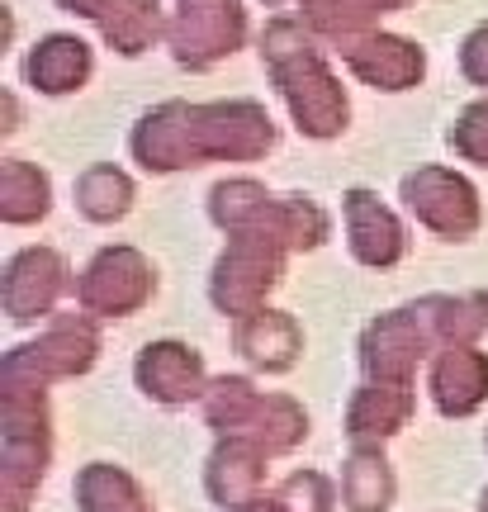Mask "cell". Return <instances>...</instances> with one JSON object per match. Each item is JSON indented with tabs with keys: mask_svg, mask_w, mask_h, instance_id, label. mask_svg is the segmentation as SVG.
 <instances>
[{
	"mask_svg": "<svg viewBox=\"0 0 488 512\" xmlns=\"http://www.w3.org/2000/svg\"><path fill=\"white\" fill-rule=\"evenodd\" d=\"M138 384H143L152 399L162 403H185L199 394L204 384V361L181 342H157L138 356Z\"/></svg>",
	"mask_w": 488,
	"mask_h": 512,
	"instance_id": "obj_7",
	"label": "cell"
},
{
	"mask_svg": "<svg viewBox=\"0 0 488 512\" xmlns=\"http://www.w3.org/2000/svg\"><path fill=\"white\" fill-rule=\"evenodd\" d=\"M346 214H351V247H356V256H361L365 266H394L398 256H403L398 223L370 195H361V190L346 195Z\"/></svg>",
	"mask_w": 488,
	"mask_h": 512,
	"instance_id": "obj_11",
	"label": "cell"
},
{
	"mask_svg": "<svg viewBox=\"0 0 488 512\" xmlns=\"http://www.w3.org/2000/svg\"><path fill=\"white\" fill-rule=\"evenodd\" d=\"M432 394L441 413H474L488 399V356L470 347H451L432 370Z\"/></svg>",
	"mask_w": 488,
	"mask_h": 512,
	"instance_id": "obj_8",
	"label": "cell"
},
{
	"mask_svg": "<svg viewBox=\"0 0 488 512\" xmlns=\"http://www.w3.org/2000/svg\"><path fill=\"white\" fill-rule=\"evenodd\" d=\"M408 204L417 209V219L436 228V233H470L474 223H479V209H474V195L465 181H455L446 171H422V176H408Z\"/></svg>",
	"mask_w": 488,
	"mask_h": 512,
	"instance_id": "obj_6",
	"label": "cell"
},
{
	"mask_svg": "<svg viewBox=\"0 0 488 512\" xmlns=\"http://www.w3.org/2000/svg\"><path fill=\"white\" fill-rule=\"evenodd\" d=\"M256 479H261V451H256V446L228 441V446H218L214 460H209V494H214L223 508H247L256 494Z\"/></svg>",
	"mask_w": 488,
	"mask_h": 512,
	"instance_id": "obj_13",
	"label": "cell"
},
{
	"mask_svg": "<svg viewBox=\"0 0 488 512\" xmlns=\"http://www.w3.org/2000/svg\"><path fill=\"white\" fill-rule=\"evenodd\" d=\"M86 67H91V57H86V43H76V38H48L29 57V76L43 91H72L76 81L86 76Z\"/></svg>",
	"mask_w": 488,
	"mask_h": 512,
	"instance_id": "obj_15",
	"label": "cell"
},
{
	"mask_svg": "<svg viewBox=\"0 0 488 512\" xmlns=\"http://www.w3.org/2000/svg\"><path fill=\"white\" fill-rule=\"evenodd\" d=\"M76 494H81L86 512H147L138 489H133V479L119 475L114 465H91L81 475V484H76Z\"/></svg>",
	"mask_w": 488,
	"mask_h": 512,
	"instance_id": "obj_16",
	"label": "cell"
},
{
	"mask_svg": "<svg viewBox=\"0 0 488 512\" xmlns=\"http://www.w3.org/2000/svg\"><path fill=\"white\" fill-rule=\"evenodd\" d=\"M209 422L228 441L256 451H285L304 437V413L290 399H266L247 380H218L209 389Z\"/></svg>",
	"mask_w": 488,
	"mask_h": 512,
	"instance_id": "obj_1",
	"label": "cell"
},
{
	"mask_svg": "<svg viewBox=\"0 0 488 512\" xmlns=\"http://www.w3.org/2000/svg\"><path fill=\"white\" fill-rule=\"evenodd\" d=\"M95 361V328L86 318H57L48 337L34 347H19L5 356V384L19 389H43L53 375H76Z\"/></svg>",
	"mask_w": 488,
	"mask_h": 512,
	"instance_id": "obj_2",
	"label": "cell"
},
{
	"mask_svg": "<svg viewBox=\"0 0 488 512\" xmlns=\"http://www.w3.org/2000/svg\"><path fill=\"white\" fill-rule=\"evenodd\" d=\"M342 498L351 512H384L394 498V475L380 460V451H361V456L346 465L342 475Z\"/></svg>",
	"mask_w": 488,
	"mask_h": 512,
	"instance_id": "obj_14",
	"label": "cell"
},
{
	"mask_svg": "<svg viewBox=\"0 0 488 512\" xmlns=\"http://www.w3.org/2000/svg\"><path fill=\"white\" fill-rule=\"evenodd\" d=\"M237 347L247 361L266 370H285L299 356V328H294L285 313H252L242 328H237Z\"/></svg>",
	"mask_w": 488,
	"mask_h": 512,
	"instance_id": "obj_12",
	"label": "cell"
},
{
	"mask_svg": "<svg viewBox=\"0 0 488 512\" xmlns=\"http://www.w3.org/2000/svg\"><path fill=\"white\" fill-rule=\"evenodd\" d=\"M280 508L285 512H332V489H327L323 475H290L285 479V489H280Z\"/></svg>",
	"mask_w": 488,
	"mask_h": 512,
	"instance_id": "obj_18",
	"label": "cell"
},
{
	"mask_svg": "<svg viewBox=\"0 0 488 512\" xmlns=\"http://www.w3.org/2000/svg\"><path fill=\"white\" fill-rule=\"evenodd\" d=\"M152 290V275H147L143 256L128 252V247H114V252H100L95 266L81 275V304L91 313H128L138 309Z\"/></svg>",
	"mask_w": 488,
	"mask_h": 512,
	"instance_id": "obj_4",
	"label": "cell"
},
{
	"mask_svg": "<svg viewBox=\"0 0 488 512\" xmlns=\"http://www.w3.org/2000/svg\"><path fill=\"white\" fill-rule=\"evenodd\" d=\"M422 361V318L417 309H398L365 332V370L375 384H413V370Z\"/></svg>",
	"mask_w": 488,
	"mask_h": 512,
	"instance_id": "obj_5",
	"label": "cell"
},
{
	"mask_svg": "<svg viewBox=\"0 0 488 512\" xmlns=\"http://www.w3.org/2000/svg\"><path fill=\"white\" fill-rule=\"evenodd\" d=\"M280 275V242L261 238V233H237L233 252L218 261L214 275V304L223 313H261L256 304L266 299V290Z\"/></svg>",
	"mask_w": 488,
	"mask_h": 512,
	"instance_id": "obj_3",
	"label": "cell"
},
{
	"mask_svg": "<svg viewBox=\"0 0 488 512\" xmlns=\"http://www.w3.org/2000/svg\"><path fill=\"white\" fill-rule=\"evenodd\" d=\"M408 408H413V394L403 389V384H365L361 394L351 399V441L356 446H370V441L389 437L403 427L408 418Z\"/></svg>",
	"mask_w": 488,
	"mask_h": 512,
	"instance_id": "obj_10",
	"label": "cell"
},
{
	"mask_svg": "<svg viewBox=\"0 0 488 512\" xmlns=\"http://www.w3.org/2000/svg\"><path fill=\"white\" fill-rule=\"evenodd\" d=\"M81 209H86L91 219H119L128 209V181L119 171H109V166L91 171V176L81 181Z\"/></svg>",
	"mask_w": 488,
	"mask_h": 512,
	"instance_id": "obj_17",
	"label": "cell"
},
{
	"mask_svg": "<svg viewBox=\"0 0 488 512\" xmlns=\"http://www.w3.org/2000/svg\"><path fill=\"white\" fill-rule=\"evenodd\" d=\"M237 512H285V508H280V498H252L247 508H237Z\"/></svg>",
	"mask_w": 488,
	"mask_h": 512,
	"instance_id": "obj_19",
	"label": "cell"
},
{
	"mask_svg": "<svg viewBox=\"0 0 488 512\" xmlns=\"http://www.w3.org/2000/svg\"><path fill=\"white\" fill-rule=\"evenodd\" d=\"M62 261L53 252H24L5 275V309L10 318H38L53 309V299L62 294Z\"/></svg>",
	"mask_w": 488,
	"mask_h": 512,
	"instance_id": "obj_9",
	"label": "cell"
}]
</instances>
